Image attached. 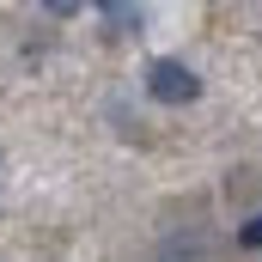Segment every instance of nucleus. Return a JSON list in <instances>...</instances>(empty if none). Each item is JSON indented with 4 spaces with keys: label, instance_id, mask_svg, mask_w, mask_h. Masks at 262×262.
Returning a JSON list of instances; mask_svg holds the SVG:
<instances>
[{
    "label": "nucleus",
    "instance_id": "obj_2",
    "mask_svg": "<svg viewBox=\"0 0 262 262\" xmlns=\"http://www.w3.org/2000/svg\"><path fill=\"white\" fill-rule=\"evenodd\" d=\"M238 244H244V250H262V213H256V220H244V226H238Z\"/></svg>",
    "mask_w": 262,
    "mask_h": 262
},
{
    "label": "nucleus",
    "instance_id": "obj_1",
    "mask_svg": "<svg viewBox=\"0 0 262 262\" xmlns=\"http://www.w3.org/2000/svg\"><path fill=\"white\" fill-rule=\"evenodd\" d=\"M146 92L159 98V104H195L201 98V79L189 61H171V55H159V61L146 67Z\"/></svg>",
    "mask_w": 262,
    "mask_h": 262
},
{
    "label": "nucleus",
    "instance_id": "obj_3",
    "mask_svg": "<svg viewBox=\"0 0 262 262\" xmlns=\"http://www.w3.org/2000/svg\"><path fill=\"white\" fill-rule=\"evenodd\" d=\"M110 25H140V6H98Z\"/></svg>",
    "mask_w": 262,
    "mask_h": 262
}]
</instances>
